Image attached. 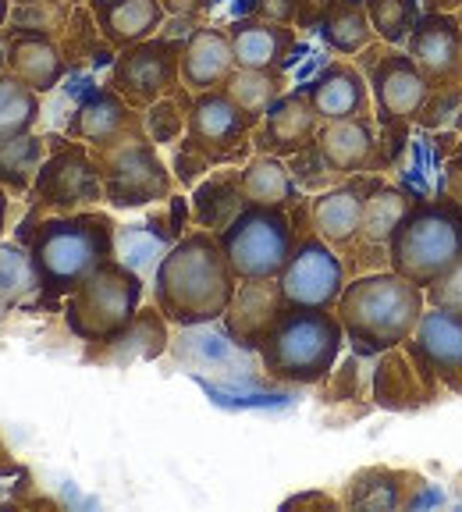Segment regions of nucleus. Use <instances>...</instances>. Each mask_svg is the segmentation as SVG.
<instances>
[{
    "label": "nucleus",
    "mask_w": 462,
    "mask_h": 512,
    "mask_svg": "<svg viewBox=\"0 0 462 512\" xmlns=\"http://www.w3.org/2000/svg\"><path fill=\"white\" fill-rule=\"evenodd\" d=\"M239 278L231 271L221 239L207 228L171 242L153 271V303L178 328H203L224 317Z\"/></svg>",
    "instance_id": "obj_1"
},
{
    "label": "nucleus",
    "mask_w": 462,
    "mask_h": 512,
    "mask_svg": "<svg viewBox=\"0 0 462 512\" xmlns=\"http://www.w3.org/2000/svg\"><path fill=\"white\" fill-rule=\"evenodd\" d=\"M18 242L29 249V267L36 288L47 303L68 299L89 274L114 256L118 224L104 210H75V214H50L22 224Z\"/></svg>",
    "instance_id": "obj_2"
},
{
    "label": "nucleus",
    "mask_w": 462,
    "mask_h": 512,
    "mask_svg": "<svg viewBox=\"0 0 462 512\" xmlns=\"http://www.w3.org/2000/svg\"><path fill=\"white\" fill-rule=\"evenodd\" d=\"M423 310H427V292L391 267L356 274L335 306L345 328V342L363 360L370 356L377 360L381 352L406 345Z\"/></svg>",
    "instance_id": "obj_3"
},
{
    "label": "nucleus",
    "mask_w": 462,
    "mask_h": 512,
    "mask_svg": "<svg viewBox=\"0 0 462 512\" xmlns=\"http://www.w3.org/2000/svg\"><path fill=\"white\" fill-rule=\"evenodd\" d=\"M345 328L335 310L317 306H285L267 338L260 342V360L267 377L285 384H320L335 374L342 356Z\"/></svg>",
    "instance_id": "obj_4"
},
{
    "label": "nucleus",
    "mask_w": 462,
    "mask_h": 512,
    "mask_svg": "<svg viewBox=\"0 0 462 512\" xmlns=\"http://www.w3.org/2000/svg\"><path fill=\"white\" fill-rule=\"evenodd\" d=\"M253 128L256 121L224 89L196 93L185 118V136L178 139L175 178L182 185H196L200 175L221 164H246L253 157Z\"/></svg>",
    "instance_id": "obj_5"
},
{
    "label": "nucleus",
    "mask_w": 462,
    "mask_h": 512,
    "mask_svg": "<svg viewBox=\"0 0 462 512\" xmlns=\"http://www.w3.org/2000/svg\"><path fill=\"white\" fill-rule=\"evenodd\" d=\"M462 256V207L448 196L416 200L388 242V267L427 288Z\"/></svg>",
    "instance_id": "obj_6"
},
{
    "label": "nucleus",
    "mask_w": 462,
    "mask_h": 512,
    "mask_svg": "<svg viewBox=\"0 0 462 512\" xmlns=\"http://www.w3.org/2000/svg\"><path fill=\"white\" fill-rule=\"evenodd\" d=\"M89 150L96 157V168L104 178V200L111 207L136 210L171 200L175 178L160 160L157 143L146 136V128H136L107 146H89Z\"/></svg>",
    "instance_id": "obj_7"
},
{
    "label": "nucleus",
    "mask_w": 462,
    "mask_h": 512,
    "mask_svg": "<svg viewBox=\"0 0 462 512\" xmlns=\"http://www.w3.org/2000/svg\"><path fill=\"white\" fill-rule=\"evenodd\" d=\"M221 249L228 256L231 271L239 281H267L281 278L285 264L292 260V249L299 242V228L292 221V210L281 207H246L235 214V221L217 232Z\"/></svg>",
    "instance_id": "obj_8"
},
{
    "label": "nucleus",
    "mask_w": 462,
    "mask_h": 512,
    "mask_svg": "<svg viewBox=\"0 0 462 512\" xmlns=\"http://www.w3.org/2000/svg\"><path fill=\"white\" fill-rule=\"evenodd\" d=\"M139 306H143V278L111 256L68 296L64 324L82 342H96V338H107L111 331L125 328L139 313Z\"/></svg>",
    "instance_id": "obj_9"
},
{
    "label": "nucleus",
    "mask_w": 462,
    "mask_h": 512,
    "mask_svg": "<svg viewBox=\"0 0 462 512\" xmlns=\"http://www.w3.org/2000/svg\"><path fill=\"white\" fill-rule=\"evenodd\" d=\"M47 160L40 164V175L29 189L32 214L25 224L36 217L50 214H75V210L96 207L104 200V178L96 168V157L79 139H47Z\"/></svg>",
    "instance_id": "obj_10"
},
{
    "label": "nucleus",
    "mask_w": 462,
    "mask_h": 512,
    "mask_svg": "<svg viewBox=\"0 0 462 512\" xmlns=\"http://www.w3.org/2000/svg\"><path fill=\"white\" fill-rule=\"evenodd\" d=\"M182 43L175 36H150L136 47L118 50L107 86L121 93L136 111L171 96L182 86Z\"/></svg>",
    "instance_id": "obj_11"
},
{
    "label": "nucleus",
    "mask_w": 462,
    "mask_h": 512,
    "mask_svg": "<svg viewBox=\"0 0 462 512\" xmlns=\"http://www.w3.org/2000/svg\"><path fill=\"white\" fill-rule=\"evenodd\" d=\"M278 285L288 306L335 310L345 285H349V267L331 242H324L313 228H306L295 242L292 260L281 271Z\"/></svg>",
    "instance_id": "obj_12"
},
{
    "label": "nucleus",
    "mask_w": 462,
    "mask_h": 512,
    "mask_svg": "<svg viewBox=\"0 0 462 512\" xmlns=\"http://www.w3.org/2000/svg\"><path fill=\"white\" fill-rule=\"evenodd\" d=\"M367 82L377 100L384 132H406L409 136V121L420 118L423 104L431 96V82L420 72L413 54L399 47H388L384 54H367Z\"/></svg>",
    "instance_id": "obj_13"
},
{
    "label": "nucleus",
    "mask_w": 462,
    "mask_h": 512,
    "mask_svg": "<svg viewBox=\"0 0 462 512\" xmlns=\"http://www.w3.org/2000/svg\"><path fill=\"white\" fill-rule=\"evenodd\" d=\"M406 352L438 392L445 388L462 395V317L441 306H427L416 331L409 335Z\"/></svg>",
    "instance_id": "obj_14"
},
{
    "label": "nucleus",
    "mask_w": 462,
    "mask_h": 512,
    "mask_svg": "<svg viewBox=\"0 0 462 512\" xmlns=\"http://www.w3.org/2000/svg\"><path fill=\"white\" fill-rule=\"evenodd\" d=\"M168 324L160 306H139V313L128 320L125 328L111 331L107 338L86 342L82 360L96 367H132L139 360H157L168 352Z\"/></svg>",
    "instance_id": "obj_15"
},
{
    "label": "nucleus",
    "mask_w": 462,
    "mask_h": 512,
    "mask_svg": "<svg viewBox=\"0 0 462 512\" xmlns=\"http://www.w3.org/2000/svg\"><path fill=\"white\" fill-rule=\"evenodd\" d=\"M413 203L416 200L406 189L370 175L367 200H363V217H359V235L349 246V253H342V256H349V260L356 256V267H359V260H381V264L388 267V242ZM349 260H345V264H349ZM356 267H352V271H356Z\"/></svg>",
    "instance_id": "obj_16"
},
{
    "label": "nucleus",
    "mask_w": 462,
    "mask_h": 512,
    "mask_svg": "<svg viewBox=\"0 0 462 512\" xmlns=\"http://www.w3.org/2000/svg\"><path fill=\"white\" fill-rule=\"evenodd\" d=\"M4 61H8V75H15L18 82H25L36 93H50L61 86V79L68 75V57L57 36L36 29H18V25H4Z\"/></svg>",
    "instance_id": "obj_17"
},
{
    "label": "nucleus",
    "mask_w": 462,
    "mask_h": 512,
    "mask_svg": "<svg viewBox=\"0 0 462 512\" xmlns=\"http://www.w3.org/2000/svg\"><path fill=\"white\" fill-rule=\"evenodd\" d=\"M320 114L313 111L310 96L303 89H292V93H281L267 114L256 121L253 128V150L256 153H274V157H292L303 146H310L317 139Z\"/></svg>",
    "instance_id": "obj_18"
},
{
    "label": "nucleus",
    "mask_w": 462,
    "mask_h": 512,
    "mask_svg": "<svg viewBox=\"0 0 462 512\" xmlns=\"http://www.w3.org/2000/svg\"><path fill=\"white\" fill-rule=\"evenodd\" d=\"M231 50H235V68H256V72H285L306 54V47L295 40L292 25L263 22V18H235L228 25Z\"/></svg>",
    "instance_id": "obj_19"
},
{
    "label": "nucleus",
    "mask_w": 462,
    "mask_h": 512,
    "mask_svg": "<svg viewBox=\"0 0 462 512\" xmlns=\"http://www.w3.org/2000/svg\"><path fill=\"white\" fill-rule=\"evenodd\" d=\"M406 47L431 86H462V25L452 11L423 15Z\"/></svg>",
    "instance_id": "obj_20"
},
{
    "label": "nucleus",
    "mask_w": 462,
    "mask_h": 512,
    "mask_svg": "<svg viewBox=\"0 0 462 512\" xmlns=\"http://www.w3.org/2000/svg\"><path fill=\"white\" fill-rule=\"evenodd\" d=\"M285 296H281L278 278L267 281H239L231 306L224 310V331L239 349H260V342L267 338V331L278 324V317L285 313Z\"/></svg>",
    "instance_id": "obj_21"
},
{
    "label": "nucleus",
    "mask_w": 462,
    "mask_h": 512,
    "mask_svg": "<svg viewBox=\"0 0 462 512\" xmlns=\"http://www.w3.org/2000/svg\"><path fill=\"white\" fill-rule=\"evenodd\" d=\"M370 175H349L324 192H313L310 200V228L324 242L349 253V246L359 235V217H363V200H367Z\"/></svg>",
    "instance_id": "obj_22"
},
{
    "label": "nucleus",
    "mask_w": 462,
    "mask_h": 512,
    "mask_svg": "<svg viewBox=\"0 0 462 512\" xmlns=\"http://www.w3.org/2000/svg\"><path fill=\"white\" fill-rule=\"evenodd\" d=\"M299 89L310 96V104H313V111L320 114V121L370 114V82H367V75L349 61L324 64V68Z\"/></svg>",
    "instance_id": "obj_23"
},
{
    "label": "nucleus",
    "mask_w": 462,
    "mask_h": 512,
    "mask_svg": "<svg viewBox=\"0 0 462 512\" xmlns=\"http://www.w3.org/2000/svg\"><path fill=\"white\" fill-rule=\"evenodd\" d=\"M136 128H143V111H136L125 96L104 86L75 107L72 121H68V136L86 146H107L128 132H136Z\"/></svg>",
    "instance_id": "obj_24"
},
{
    "label": "nucleus",
    "mask_w": 462,
    "mask_h": 512,
    "mask_svg": "<svg viewBox=\"0 0 462 512\" xmlns=\"http://www.w3.org/2000/svg\"><path fill=\"white\" fill-rule=\"evenodd\" d=\"M317 150L324 160L338 171L342 178L374 171L377 160V128L370 114H356V118H338V121H320L317 128Z\"/></svg>",
    "instance_id": "obj_25"
},
{
    "label": "nucleus",
    "mask_w": 462,
    "mask_h": 512,
    "mask_svg": "<svg viewBox=\"0 0 462 512\" xmlns=\"http://www.w3.org/2000/svg\"><path fill=\"white\" fill-rule=\"evenodd\" d=\"M231 72H235V50L228 29L196 25L182 43V86L189 93H207L221 89Z\"/></svg>",
    "instance_id": "obj_26"
},
{
    "label": "nucleus",
    "mask_w": 462,
    "mask_h": 512,
    "mask_svg": "<svg viewBox=\"0 0 462 512\" xmlns=\"http://www.w3.org/2000/svg\"><path fill=\"white\" fill-rule=\"evenodd\" d=\"M89 15L114 50L150 40L168 22V11L160 0H89Z\"/></svg>",
    "instance_id": "obj_27"
},
{
    "label": "nucleus",
    "mask_w": 462,
    "mask_h": 512,
    "mask_svg": "<svg viewBox=\"0 0 462 512\" xmlns=\"http://www.w3.org/2000/svg\"><path fill=\"white\" fill-rule=\"evenodd\" d=\"M438 388H434L427 377L420 374L416 360L406 352V345L399 349H388L377 356V367H374V402L381 409H416V406H427L434 402Z\"/></svg>",
    "instance_id": "obj_28"
},
{
    "label": "nucleus",
    "mask_w": 462,
    "mask_h": 512,
    "mask_svg": "<svg viewBox=\"0 0 462 512\" xmlns=\"http://www.w3.org/2000/svg\"><path fill=\"white\" fill-rule=\"evenodd\" d=\"M239 182L246 192V203H253V207L295 210L303 203V189L288 171V160L274 157V153H253L239 168Z\"/></svg>",
    "instance_id": "obj_29"
},
{
    "label": "nucleus",
    "mask_w": 462,
    "mask_h": 512,
    "mask_svg": "<svg viewBox=\"0 0 462 512\" xmlns=\"http://www.w3.org/2000/svg\"><path fill=\"white\" fill-rule=\"evenodd\" d=\"M242 207H246V192H242L239 171H217L192 192V221L214 235L224 232Z\"/></svg>",
    "instance_id": "obj_30"
},
{
    "label": "nucleus",
    "mask_w": 462,
    "mask_h": 512,
    "mask_svg": "<svg viewBox=\"0 0 462 512\" xmlns=\"http://www.w3.org/2000/svg\"><path fill=\"white\" fill-rule=\"evenodd\" d=\"M320 40L338 57H356L374 43V25L367 15V0H335L320 22Z\"/></svg>",
    "instance_id": "obj_31"
},
{
    "label": "nucleus",
    "mask_w": 462,
    "mask_h": 512,
    "mask_svg": "<svg viewBox=\"0 0 462 512\" xmlns=\"http://www.w3.org/2000/svg\"><path fill=\"white\" fill-rule=\"evenodd\" d=\"M416 484L423 480L406 470H384V466L359 470L345 488V505L349 509H402L409 502L406 488H416Z\"/></svg>",
    "instance_id": "obj_32"
},
{
    "label": "nucleus",
    "mask_w": 462,
    "mask_h": 512,
    "mask_svg": "<svg viewBox=\"0 0 462 512\" xmlns=\"http://www.w3.org/2000/svg\"><path fill=\"white\" fill-rule=\"evenodd\" d=\"M47 139L36 132L0 139V185L15 196H29L32 182L40 175V164L47 160Z\"/></svg>",
    "instance_id": "obj_33"
},
{
    "label": "nucleus",
    "mask_w": 462,
    "mask_h": 512,
    "mask_svg": "<svg viewBox=\"0 0 462 512\" xmlns=\"http://www.w3.org/2000/svg\"><path fill=\"white\" fill-rule=\"evenodd\" d=\"M224 93L239 104V111H246L253 121H260L267 114V107L285 93V72H256V68H235L224 82Z\"/></svg>",
    "instance_id": "obj_34"
},
{
    "label": "nucleus",
    "mask_w": 462,
    "mask_h": 512,
    "mask_svg": "<svg viewBox=\"0 0 462 512\" xmlns=\"http://www.w3.org/2000/svg\"><path fill=\"white\" fill-rule=\"evenodd\" d=\"M40 93L29 89L25 82H18L15 75H0V139L22 136L32 132L36 121H40Z\"/></svg>",
    "instance_id": "obj_35"
},
{
    "label": "nucleus",
    "mask_w": 462,
    "mask_h": 512,
    "mask_svg": "<svg viewBox=\"0 0 462 512\" xmlns=\"http://www.w3.org/2000/svg\"><path fill=\"white\" fill-rule=\"evenodd\" d=\"M367 15L377 40L388 43V47H402V43H409L416 25H420L423 4L420 0H367Z\"/></svg>",
    "instance_id": "obj_36"
},
{
    "label": "nucleus",
    "mask_w": 462,
    "mask_h": 512,
    "mask_svg": "<svg viewBox=\"0 0 462 512\" xmlns=\"http://www.w3.org/2000/svg\"><path fill=\"white\" fill-rule=\"evenodd\" d=\"M192 96L185 86H178L171 96H164V100H157V104H150L143 111V128L146 136L153 139L157 146H168V143H178V139L185 136V118H189V104Z\"/></svg>",
    "instance_id": "obj_37"
},
{
    "label": "nucleus",
    "mask_w": 462,
    "mask_h": 512,
    "mask_svg": "<svg viewBox=\"0 0 462 512\" xmlns=\"http://www.w3.org/2000/svg\"><path fill=\"white\" fill-rule=\"evenodd\" d=\"M288 171H292V178L299 182V189L303 192H324V189H331V185L342 182V175L327 164L324 153L317 150V143H310L299 153H292V157H288Z\"/></svg>",
    "instance_id": "obj_38"
},
{
    "label": "nucleus",
    "mask_w": 462,
    "mask_h": 512,
    "mask_svg": "<svg viewBox=\"0 0 462 512\" xmlns=\"http://www.w3.org/2000/svg\"><path fill=\"white\" fill-rule=\"evenodd\" d=\"M423 292H427V306H441V310L462 317V256Z\"/></svg>",
    "instance_id": "obj_39"
},
{
    "label": "nucleus",
    "mask_w": 462,
    "mask_h": 512,
    "mask_svg": "<svg viewBox=\"0 0 462 512\" xmlns=\"http://www.w3.org/2000/svg\"><path fill=\"white\" fill-rule=\"evenodd\" d=\"M299 4H303V0H242L235 11H239V18L249 15V18H263V22L295 25V18H299Z\"/></svg>",
    "instance_id": "obj_40"
},
{
    "label": "nucleus",
    "mask_w": 462,
    "mask_h": 512,
    "mask_svg": "<svg viewBox=\"0 0 462 512\" xmlns=\"http://www.w3.org/2000/svg\"><path fill=\"white\" fill-rule=\"evenodd\" d=\"M441 196H448V200H455L462 207V153H455L448 160L445 175H441Z\"/></svg>",
    "instance_id": "obj_41"
},
{
    "label": "nucleus",
    "mask_w": 462,
    "mask_h": 512,
    "mask_svg": "<svg viewBox=\"0 0 462 512\" xmlns=\"http://www.w3.org/2000/svg\"><path fill=\"white\" fill-rule=\"evenodd\" d=\"M335 0H303L299 4V18H295V25L299 29H320V22H324L327 8H331Z\"/></svg>",
    "instance_id": "obj_42"
},
{
    "label": "nucleus",
    "mask_w": 462,
    "mask_h": 512,
    "mask_svg": "<svg viewBox=\"0 0 462 512\" xmlns=\"http://www.w3.org/2000/svg\"><path fill=\"white\" fill-rule=\"evenodd\" d=\"M168 18H200L203 11H210L217 0H160Z\"/></svg>",
    "instance_id": "obj_43"
},
{
    "label": "nucleus",
    "mask_w": 462,
    "mask_h": 512,
    "mask_svg": "<svg viewBox=\"0 0 462 512\" xmlns=\"http://www.w3.org/2000/svg\"><path fill=\"white\" fill-rule=\"evenodd\" d=\"M423 4V15H445V11H455L462 0H420Z\"/></svg>",
    "instance_id": "obj_44"
},
{
    "label": "nucleus",
    "mask_w": 462,
    "mask_h": 512,
    "mask_svg": "<svg viewBox=\"0 0 462 512\" xmlns=\"http://www.w3.org/2000/svg\"><path fill=\"white\" fill-rule=\"evenodd\" d=\"M292 505H338L335 498H327V495H295L285 502V509H292Z\"/></svg>",
    "instance_id": "obj_45"
},
{
    "label": "nucleus",
    "mask_w": 462,
    "mask_h": 512,
    "mask_svg": "<svg viewBox=\"0 0 462 512\" xmlns=\"http://www.w3.org/2000/svg\"><path fill=\"white\" fill-rule=\"evenodd\" d=\"M8 189H4V185H0V235H4V228H8Z\"/></svg>",
    "instance_id": "obj_46"
},
{
    "label": "nucleus",
    "mask_w": 462,
    "mask_h": 512,
    "mask_svg": "<svg viewBox=\"0 0 462 512\" xmlns=\"http://www.w3.org/2000/svg\"><path fill=\"white\" fill-rule=\"evenodd\" d=\"M8 18H11V0H0V29L8 25Z\"/></svg>",
    "instance_id": "obj_47"
},
{
    "label": "nucleus",
    "mask_w": 462,
    "mask_h": 512,
    "mask_svg": "<svg viewBox=\"0 0 462 512\" xmlns=\"http://www.w3.org/2000/svg\"><path fill=\"white\" fill-rule=\"evenodd\" d=\"M8 72V61H4V43H0V75Z\"/></svg>",
    "instance_id": "obj_48"
},
{
    "label": "nucleus",
    "mask_w": 462,
    "mask_h": 512,
    "mask_svg": "<svg viewBox=\"0 0 462 512\" xmlns=\"http://www.w3.org/2000/svg\"><path fill=\"white\" fill-rule=\"evenodd\" d=\"M15 4H36V0H15Z\"/></svg>",
    "instance_id": "obj_49"
},
{
    "label": "nucleus",
    "mask_w": 462,
    "mask_h": 512,
    "mask_svg": "<svg viewBox=\"0 0 462 512\" xmlns=\"http://www.w3.org/2000/svg\"><path fill=\"white\" fill-rule=\"evenodd\" d=\"M459 25H462V15H459Z\"/></svg>",
    "instance_id": "obj_50"
}]
</instances>
